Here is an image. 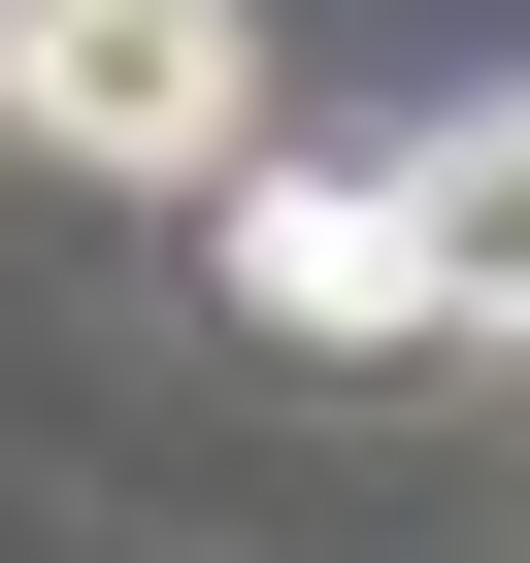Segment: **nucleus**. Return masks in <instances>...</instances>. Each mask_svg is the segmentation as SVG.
Wrapping results in <instances>:
<instances>
[{
    "instance_id": "obj_1",
    "label": "nucleus",
    "mask_w": 530,
    "mask_h": 563,
    "mask_svg": "<svg viewBox=\"0 0 530 563\" xmlns=\"http://www.w3.org/2000/svg\"><path fill=\"white\" fill-rule=\"evenodd\" d=\"M0 133L100 199H232L265 166V34L232 0H0Z\"/></svg>"
},
{
    "instance_id": "obj_2",
    "label": "nucleus",
    "mask_w": 530,
    "mask_h": 563,
    "mask_svg": "<svg viewBox=\"0 0 530 563\" xmlns=\"http://www.w3.org/2000/svg\"><path fill=\"white\" fill-rule=\"evenodd\" d=\"M398 299H431L464 365H530V100H464V133L398 166Z\"/></svg>"
},
{
    "instance_id": "obj_3",
    "label": "nucleus",
    "mask_w": 530,
    "mask_h": 563,
    "mask_svg": "<svg viewBox=\"0 0 530 563\" xmlns=\"http://www.w3.org/2000/svg\"><path fill=\"white\" fill-rule=\"evenodd\" d=\"M232 299L265 332H431L398 299V166H232Z\"/></svg>"
}]
</instances>
